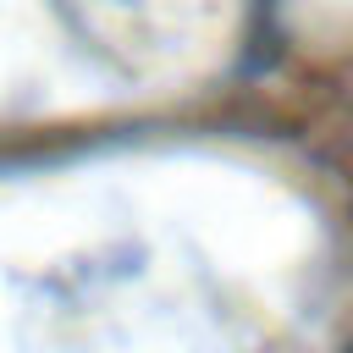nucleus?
<instances>
[{
    "mask_svg": "<svg viewBox=\"0 0 353 353\" xmlns=\"http://www.w3.org/2000/svg\"><path fill=\"white\" fill-rule=\"evenodd\" d=\"M347 353H353V347H347Z\"/></svg>",
    "mask_w": 353,
    "mask_h": 353,
    "instance_id": "nucleus-1",
    "label": "nucleus"
}]
</instances>
